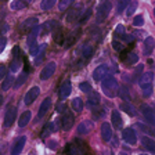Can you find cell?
<instances>
[{
  "label": "cell",
  "instance_id": "38",
  "mask_svg": "<svg viewBox=\"0 0 155 155\" xmlns=\"http://www.w3.org/2000/svg\"><path fill=\"white\" fill-rule=\"evenodd\" d=\"M119 97L122 98V100H125V101H129L130 100L129 89H127V87H125V86L120 87V89H119Z\"/></svg>",
  "mask_w": 155,
  "mask_h": 155
},
{
  "label": "cell",
  "instance_id": "46",
  "mask_svg": "<svg viewBox=\"0 0 155 155\" xmlns=\"http://www.w3.org/2000/svg\"><path fill=\"white\" fill-rule=\"evenodd\" d=\"M115 35H116V36H122V35H125V26H123L122 24H119V25L116 26V29H115Z\"/></svg>",
  "mask_w": 155,
  "mask_h": 155
},
{
  "label": "cell",
  "instance_id": "36",
  "mask_svg": "<svg viewBox=\"0 0 155 155\" xmlns=\"http://www.w3.org/2000/svg\"><path fill=\"white\" fill-rule=\"evenodd\" d=\"M91 54H93V47H91L90 45H84L83 48H82V55H83L84 60H89V58L91 57Z\"/></svg>",
  "mask_w": 155,
  "mask_h": 155
},
{
  "label": "cell",
  "instance_id": "44",
  "mask_svg": "<svg viewBox=\"0 0 155 155\" xmlns=\"http://www.w3.org/2000/svg\"><path fill=\"white\" fill-rule=\"evenodd\" d=\"M143 67L144 65H139V67L136 68V71H134V75H133V82H136L139 78H141V72H143Z\"/></svg>",
  "mask_w": 155,
  "mask_h": 155
},
{
  "label": "cell",
  "instance_id": "48",
  "mask_svg": "<svg viewBox=\"0 0 155 155\" xmlns=\"http://www.w3.org/2000/svg\"><path fill=\"white\" fill-rule=\"evenodd\" d=\"M112 47L115 48L116 51H122V50H123V46L120 45L118 40H114V42H112Z\"/></svg>",
  "mask_w": 155,
  "mask_h": 155
},
{
  "label": "cell",
  "instance_id": "11",
  "mask_svg": "<svg viewBox=\"0 0 155 155\" xmlns=\"http://www.w3.org/2000/svg\"><path fill=\"white\" fill-rule=\"evenodd\" d=\"M82 13H83V6H82V4H78L76 7H74V8H71L68 11L67 18H65L67 22H74V21H76V19L82 15Z\"/></svg>",
  "mask_w": 155,
  "mask_h": 155
},
{
  "label": "cell",
  "instance_id": "3",
  "mask_svg": "<svg viewBox=\"0 0 155 155\" xmlns=\"http://www.w3.org/2000/svg\"><path fill=\"white\" fill-rule=\"evenodd\" d=\"M65 152H67V155H87V145L86 143L76 140L68 145Z\"/></svg>",
  "mask_w": 155,
  "mask_h": 155
},
{
  "label": "cell",
  "instance_id": "10",
  "mask_svg": "<svg viewBox=\"0 0 155 155\" xmlns=\"http://www.w3.org/2000/svg\"><path fill=\"white\" fill-rule=\"evenodd\" d=\"M140 110H141V114H143V116H144V119L148 122V125L154 126L155 125V114H154V111H152L147 104H143V105L140 107Z\"/></svg>",
  "mask_w": 155,
  "mask_h": 155
},
{
  "label": "cell",
  "instance_id": "26",
  "mask_svg": "<svg viewBox=\"0 0 155 155\" xmlns=\"http://www.w3.org/2000/svg\"><path fill=\"white\" fill-rule=\"evenodd\" d=\"M141 143H143V145H144V147L148 150L150 152L155 154V141H154V140H151L150 137H147V136H143Z\"/></svg>",
  "mask_w": 155,
  "mask_h": 155
},
{
  "label": "cell",
  "instance_id": "35",
  "mask_svg": "<svg viewBox=\"0 0 155 155\" xmlns=\"http://www.w3.org/2000/svg\"><path fill=\"white\" fill-rule=\"evenodd\" d=\"M100 104V96L97 93H90L89 100H87V105H98Z\"/></svg>",
  "mask_w": 155,
  "mask_h": 155
},
{
  "label": "cell",
  "instance_id": "1",
  "mask_svg": "<svg viewBox=\"0 0 155 155\" xmlns=\"http://www.w3.org/2000/svg\"><path fill=\"white\" fill-rule=\"evenodd\" d=\"M101 89H103L104 94H105L107 97H115L116 93H118V90H119V86H118V82H116L115 78H105L103 81V83H101Z\"/></svg>",
  "mask_w": 155,
  "mask_h": 155
},
{
  "label": "cell",
  "instance_id": "7",
  "mask_svg": "<svg viewBox=\"0 0 155 155\" xmlns=\"http://www.w3.org/2000/svg\"><path fill=\"white\" fill-rule=\"evenodd\" d=\"M55 68H57V64H55L54 61H50L47 65H45V68H43L42 72H40V79H42V81L50 79V78L53 76V74L55 72Z\"/></svg>",
  "mask_w": 155,
  "mask_h": 155
},
{
  "label": "cell",
  "instance_id": "47",
  "mask_svg": "<svg viewBox=\"0 0 155 155\" xmlns=\"http://www.w3.org/2000/svg\"><path fill=\"white\" fill-rule=\"evenodd\" d=\"M6 45H7V39L4 38V36H2V38H0V53L4 51V48H6Z\"/></svg>",
  "mask_w": 155,
  "mask_h": 155
},
{
  "label": "cell",
  "instance_id": "28",
  "mask_svg": "<svg viewBox=\"0 0 155 155\" xmlns=\"http://www.w3.org/2000/svg\"><path fill=\"white\" fill-rule=\"evenodd\" d=\"M71 107H72V110L75 111V112H82L83 111V100L82 98H79V97H75L74 100H72L71 103Z\"/></svg>",
  "mask_w": 155,
  "mask_h": 155
},
{
  "label": "cell",
  "instance_id": "56",
  "mask_svg": "<svg viewBox=\"0 0 155 155\" xmlns=\"http://www.w3.org/2000/svg\"><path fill=\"white\" fill-rule=\"evenodd\" d=\"M139 155H145V154H139Z\"/></svg>",
  "mask_w": 155,
  "mask_h": 155
},
{
  "label": "cell",
  "instance_id": "30",
  "mask_svg": "<svg viewBox=\"0 0 155 155\" xmlns=\"http://www.w3.org/2000/svg\"><path fill=\"white\" fill-rule=\"evenodd\" d=\"M152 79H154V74L151 71L148 72H144L140 78V86L141 84H148V83H152Z\"/></svg>",
  "mask_w": 155,
  "mask_h": 155
},
{
  "label": "cell",
  "instance_id": "52",
  "mask_svg": "<svg viewBox=\"0 0 155 155\" xmlns=\"http://www.w3.org/2000/svg\"><path fill=\"white\" fill-rule=\"evenodd\" d=\"M58 112H62V111H67V107L65 105H62V104H58Z\"/></svg>",
  "mask_w": 155,
  "mask_h": 155
},
{
  "label": "cell",
  "instance_id": "19",
  "mask_svg": "<svg viewBox=\"0 0 155 155\" xmlns=\"http://www.w3.org/2000/svg\"><path fill=\"white\" fill-rule=\"evenodd\" d=\"M38 22H39V19L36 18V17H31V18L25 19L22 22V25H21V31L22 32H31L35 26H38Z\"/></svg>",
  "mask_w": 155,
  "mask_h": 155
},
{
  "label": "cell",
  "instance_id": "54",
  "mask_svg": "<svg viewBox=\"0 0 155 155\" xmlns=\"http://www.w3.org/2000/svg\"><path fill=\"white\" fill-rule=\"evenodd\" d=\"M119 155H126V154H125V152H120V154H119Z\"/></svg>",
  "mask_w": 155,
  "mask_h": 155
},
{
  "label": "cell",
  "instance_id": "14",
  "mask_svg": "<svg viewBox=\"0 0 155 155\" xmlns=\"http://www.w3.org/2000/svg\"><path fill=\"white\" fill-rule=\"evenodd\" d=\"M17 116V108L15 107H8L6 111V116H4V127H10L14 123Z\"/></svg>",
  "mask_w": 155,
  "mask_h": 155
},
{
  "label": "cell",
  "instance_id": "18",
  "mask_svg": "<svg viewBox=\"0 0 155 155\" xmlns=\"http://www.w3.org/2000/svg\"><path fill=\"white\" fill-rule=\"evenodd\" d=\"M71 91H72L71 81H69V79H67V81L62 82L61 87H60V98H61V100H65L67 97H69Z\"/></svg>",
  "mask_w": 155,
  "mask_h": 155
},
{
  "label": "cell",
  "instance_id": "2",
  "mask_svg": "<svg viewBox=\"0 0 155 155\" xmlns=\"http://www.w3.org/2000/svg\"><path fill=\"white\" fill-rule=\"evenodd\" d=\"M40 29H42V26H35L28 35L26 43H28V48L32 55H36V53H38V36L40 35Z\"/></svg>",
  "mask_w": 155,
  "mask_h": 155
},
{
  "label": "cell",
  "instance_id": "20",
  "mask_svg": "<svg viewBox=\"0 0 155 155\" xmlns=\"http://www.w3.org/2000/svg\"><path fill=\"white\" fill-rule=\"evenodd\" d=\"M101 137H103L104 141H110L112 139V129H111V125L110 123L104 122L101 125Z\"/></svg>",
  "mask_w": 155,
  "mask_h": 155
},
{
  "label": "cell",
  "instance_id": "4",
  "mask_svg": "<svg viewBox=\"0 0 155 155\" xmlns=\"http://www.w3.org/2000/svg\"><path fill=\"white\" fill-rule=\"evenodd\" d=\"M111 8H112L111 0H103V3L98 6V10H97V21H98V22H103L104 19L108 17Z\"/></svg>",
  "mask_w": 155,
  "mask_h": 155
},
{
  "label": "cell",
  "instance_id": "50",
  "mask_svg": "<svg viewBox=\"0 0 155 155\" xmlns=\"http://www.w3.org/2000/svg\"><path fill=\"white\" fill-rule=\"evenodd\" d=\"M6 78V67H0V79Z\"/></svg>",
  "mask_w": 155,
  "mask_h": 155
},
{
  "label": "cell",
  "instance_id": "12",
  "mask_svg": "<svg viewBox=\"0 0 155 155\" xmlns=\"http://www.w3.org/2000/svg\"><path fill=\"white\" fill-rule=\"evenodd\" d=\"M122 139L130 145L137 144V136H136L134 130H133L132 127H126V129L123 130L122 132Z\"/></svg>",
  "mask_w": 155,
  "mask_h": 155
},
{
  "label": "cell",
  "instance_id": "9",
  "mask_svg": "<svg viewBox=\"0 0 155 155\" xmlns=\"http://www.w3.org/2000/svg\"><path fill=\"white\" fill-rule=\"evenodd\" d=\"M61 123V120L60 119H55V120H51V122H48L47 125L43 127V130H42V139H45V137H47V136H50L51 133H54V132H57L58 130V125Z\"/></svg>",
  "mask_w": 155,
  "mask_h": 155
},
{
  "label": "cell",
  "instance_id": "39",
  "mask_svg": "<svg viewBox=\"0 0 155 155\" xmlns=\"http://www.w3.org/2000/svg\"><path fill=\"white\" fill-rule=\"evenodd\" d=\"M141 93L144 97H150L152 94V84L148 83V84H141Z\"/></svg>",
  "mask_w": 155,
  "mask_h": 155
},
{
  "label": "cell",
  "instance_id": "31",
  "mask_svg": "<svg viewBox=\"0 0 155 155\" xmlns=\"http://www.w3.org/2000/svg\"><path fill=\"white\" fill-rule=\"evenodd\" d=\"M46 43H43L40 47H39V50H38V53H36V58H35V64H40L42 62V58L45 57V53H46Z\"/></svg>",
  "mask_w": 155,
  "mask_h": 155
},
{
  "label": "cell",
  "instance_id": "33",
  "mask_svg": "<svg viewBox=\"0 0 155 155\" xmlns=\"http://www.w3.org/2000/svg\"><path fill=\"white\" fill-rule=\"evenodd\" d=\"M26 78H28V74H26V72L19 75V76L15 79V82H14V86H13L14 89H19V87L22 86V84L26 82Z\"/></svg>",
  "mask_w": 155,
  "mask_h": 155
},
{
  "label": "cell",
  "instance_id": "43",
  "mask_svg": "<svg viewBox=\"0 0 155 155\" xmlns=\"http://www.w3.org/2000/svg\"><path fill=\"white\" fill-rule=\"evenodd\" d=\"M133 25L134 26H143L144 25V17L143 15H136L133 18Z\"/></svg>",
  "mask_w": 155,
  "mask_h": 155
},
{
  "label": "cell",
  "instance_id": "22",
  "mask_svg": "<svg viewBox=\"0 0 155 155\" xmlns=\"http://www.w3.org/2000/svg\"><path fill=\"white\" fill-rule=\"evenodd\" d=\"M79 33H81V31H79V29H76V31H74V32H71V35H69V36H68V38L64 40V45H62V46H64L65 48L71 47V46L75 43V40H76V38H78V36H79Z\"/></svg>",
  "mask_w": 155,
  "mask_h": 155
},
{
  "label": "cell",
  "instance_id": "17",
  "mask_svg": "<svg viewBox=\"0 0 155 155\" xmlns=\"http://www.w3.org/2000/svg\"><path fill=\"white\" fill-rule=\"evenodd\" d=\"M21 55L22 54H19V48L14 47V57H13V61H11V67H10L11 72H17L19 69L21 64H22V58H21Z\"/></svg>",
  "mask_w": 155,
  "mask_h": 155
},
{
  "label": "cell",
  "instance_id": "5",
  "mask_svg": "<svg viewBox=\"0 0 155 155\" xmlns=\"http://www.w3.org/2000/svg\"><path fill=\"white\" fill-rule=\"evenodd\" d=\"M108 74H110V68H108V65L101 64V65H98V67L94 69V72H93V79H94L96 82L104 81L105 78H108Z\"/></svg>",
  "mask_w": 155,
  "mask_h": 155
},
{
  "label": "cell",
  "instance_id": "34",
  "mask_svg": "<svg viewBox=\"0 0 155 155\" xmlns=\"http://www.w3.org/2000/svg\"><path fill=\"white\" fill-rule=\"evenodd\" d=\"M89 130H90V125H89L87 120L81 122L78 125V133H79V134H86V133H89Z\"/></svg>",
  "mask_w": 155,
  "mask_h": 155
},
{
  "label": "cell",
  "instance_id": "42",
  "mask_svg": "<svg viewBox=\"0 0 155 155\" xmlns=\"http://www.w3.org/2000/svg\"><path fill=\"white\" fill-rule=\"evenodd\" d=\"M75 0H61V2H60V10H61V11H64V10H67L68 7L71 6L72 3H74Z\"/></svg>",
  "mask_w": 155,
  "mask_h": 155
},
{
  "label": "cell",
  "instance_id": "49",
  "mask_svg": "<svg viewBox=\"0 0 155 155\" xmlns=\"http://www.w3.org/2000/svg\"><path fill=\"white\" fill-rule=\"evenodd\" d=\"M90 14H91L90 8H89V10H86V11H84V15H83V17H82V18H81L82 24H84V22H86V19H87V18H89V17H90Z\"/></svg>",
  "mask_w": 155,
  "mask_h": 155
},
{
  "label": "cell",
  "instance_id": "37",
  "mask_svg": "<svg viewBox=\"0 0 155 155\" xmlns=\"http://www.w3.org/2000/svg\"><path fill=\"white\" fill-rule=\"evenodd\" d=\"M55 2H57V0H42V3H40V8H42L43 11H47V10L53 8V6L55 4Z\"/></svg>",
  "mask_w": 155,
  "mask_h": 155
},
{
  "label": "cell",
  "instance_id": "45",
  "mask_svg": "<svg viewBox=\"0 0 155 155\" xmlns=\"http://www.w3.org/2000/svg\"><path fill=\"white\" fill-rule=\"evenodd\" d=\"M136 8H137V2H133V3H130V6L127 7V11H126V15L130 17L136 11Z\"/></svg>",
  "mask_w": 155,
  "mask_h": 155
},
{
  "label": "cell",
  "instance_id": "15",
  "mask_svg": "<svg viewBox=\"0 0 155 155\" xmlns=\"http://www.w3.org/2000/svg\"><path fill=\"white\" fill-rule=\"evenodd\" d=\"M25 143H26V137L25 136H21L18 139L14 141L13 144V148H11V155H19L22 152L24 147H25Z\"/></svg>",
  "mask_w": 155,
  "mask_h": 155
},
{
  "label": "cell",
  "instance_id": "51",
  "mask_svg": "<svg viewBox=\"0 0 155 155\" xmlns=\"http://www.w3.org/2000/svg\"><path fill=\"white\" fill-rule=\"evenodd\" d=\"M48 144H50V145H48V147H50V148H51V150H55V148H57V147H58L57 141H50V143H48Z\"/></svg>",
  "mask_w": 155,
  "mask_h": 155
},
{
  "label": "cell",
  "instance_id": "8",
  "mask_svg": "<svg viewBox=\"0 0 155 155\" xmlns=\"http://www.w3.org/2000/svg\"><path fill=\"white\" fill-rule=\"evenodd\" d=\"M74 122H75V118H74V115H72L69 111H65V114L62 115V118H61V127H62V130H71L72 129V126H74Z\"/></svg>",
  "mask_w": 155,
  "mask_h": 155
},
{
  "label": "cell",
  "instance_id": "27",
  "mask_svg": "<svg viewBox=\"0 0 155 155\" xmlns=\"http://www.w3.org/2000/svg\"><path fill=\"white\" fill-rule=\"evenodd\" d=\"M31 116H32L31 111H25V112H22V115L19 116V120H18L19 127H25V126L29 123V120H31Z\"/></svg>",
  "mask_w": 155,
  "mask_h": 155
},
{
  "label": "cell",
  "instance_id": "55",
  "mask_svg": "<svg viewBox=\"0 0 155 155\" xmlns=\"http://www.w3.org/2000/svg\"><path fill=\"white\" fill-rule=\"evenodd\" d=\"M29 155H35V154H33V152H32V154H29Z\"/></svg>",
  "mask_w": 155,
  "mask_h": 155
},
{
  "label": "cell",
  "instance_id": "53",
  "mask_svg": "<svg viewBox=\"0 0 155 155\" xmlns=\"http://www.w3.org/2000/svg\"><path fill=\"white\" fill-rule=\"evenodd\" d=\"M2 104H3V96L0 94V105H2Z\"/></svg>",
  "mask_w": 155,
  "mask_h": 155
},
{
  "label": "cell",
  "instance_id": "29",
  "mask_svg": "<svg viewBox=\"0 0 155 155\" xmlns=\"http://www.w3.org/2000/svg\"><path fill=\"white\" fill-rule=\"evenodd\" d=\"M13 86H14V76H11V74H10L8 76L4 78L3 83H2V90L7 91V90H10Z\"/></svg>",
  "mask_w": 155,
  "mask_h": 155
},
{
  "label": "cell",
  "instance_id": "23",
  "mask_svg": "<svg viewBox=\"0 0 155 155\" xmlns=\"http://www.w3.org/2000/svg\"><path fill=\"white\" fill-rule=\"evenodd\" d=\"M120 110L125 111V112L127 114V115H130V116H136V115H137V111H136V108L129 103V101H125V103L120 104Z\"/></svg>",
  "mask_w": 155,
  "mask_h": 155
},
{
  "label": "cell",
  "instance_id": "32",
  "mask_svg": "<svg viewBox=\"0 0 155 155\" xmlns=\"http://www.w3.org/2000/svg\"><path fill=\"white\" fill-rule=\"evenodd\" d=\"M64 32H62L61 28H57V31H54V40L57 45H64Z\"/></svg>",
  "mask_w": 155,
  "mask_h": 155
},
{
  "label": "cell",
  "instance_id": "16",
  "mask_svg": "<svg viewBox=\"0 0 155 155\" xmlns=\"http://www.w3.org/2000/svg\"><path fill=\"white\" fill-rule=\"evenodd\" d=\"M50 107H51V98H50V97H46L45 100H43V103L40 104V107H39V112H38L36 120L45 118V115L48 112V110H50Z\"/></svg>",
  "mask_w": 155,
  "mask_h": 155
},
{
  "label": "cell",
  "instance_id": "13",
  "mask_svg": "<svg viewBox=\"0 0 155 155\" xmlns=\"http://www.w3.org/2000/svg\"><path fill=\"white\" fill-rule=\"evenodd\" d=\"M39 94H40V89H39L38 86L31 87V89L28 90V93L25 94V97H24V103H25L26 105H31V104L38 98Z\"/></svg>",
  "mask_w": 155,
  "mask_h": 155
},
{
  "label": "cell",
  "instance_id": "25",
  "mask_svg": "<svg viewBox=\"0 0 155 155\" xmlns=\"http://www.w3.org/2000/svg\"><path fill=\"white\" fill-rule=\"evenodd\" d=\"M111 122H112V126L115 129H120L122 127V118H120L119 112L118 111H114L112 115H111Z\"/></svg>",
  "mask_w": 155,
  "mask_h": 155
},
{
  "label": "cell",
  "instance_id": "24",
  "mask_svg": "<svg viewBox=\"0 0 155 155\" xmlns=\"http://www.w3.org/2000/svg\"><path fill=\"white\" fill-rule=\"evenodd\" d=\"M31 3V0H13L11 2V10H22V8H25L28 4Z\"/></svg>",
  "mask_w": 155,
  "mask_h": 155
},
{
  "label": "cell",
  "instance_id": "40",
  "mask_svg": "<svg viewBox=\"0 0 155 155\" xmlns=\"http://www.w3.org/2000/svg\"><path fill=\"white\" fill-rule=\"evenodd\" d=\"M130 3V0H119V3H118V7H116V14H120L123 10L126 8V6Z\"/></svg>",
  "mask_w": 155,
  "mask_h": 155
},
{
  "label": "cell",
  "instance_id": "21",
  "mask_svg": "<svg viewBox=\"0 0 155 155\" xmlns=\"http://www.w3.org/2000/svg\"><path fill=\"white\" fill-rule=\"evenodd\" d=\"M154 38H151V36H148V38L144 39V47H143V51H144L145 55H150L152 53V50H154Z\"/></svg>",
  "mask_w": 155,
  "mask_h": 155
},
{
  "label": "cell",
  "instance_id": "41",
  "mask_svg": "<svg viewBox=\"0 0 155 155\" xmlns=\"http://www.w3.org/2000/svg\"><path fill=\"white\" fill-rule=\"evenodd\" d=\"M79 89H81L83 93H87V94L91 93V84L87 83V82H82V83L79 84Z\"/></svg>",
  "mask_w": 155,
  "mask_h": 155
},
{
  "label": "cell",
  "instance_id": "6",
  "mask_svg": "<svg viewBox=\"0 0 155 155\" xmlns=\"http://www.w3.org/2000/svg\"><path fill=\"white\" fill-rule=\"evenodd\" d=\"M120 60L126 65H133L139 61V55L136 53L130 51V50H123V51H120Z\"/></svg>",
  "mask_w": 155,
  "mask_h": 155
},
{
  "label": "cell",
  "instance_id": "57",
  "mask_svg": "<svg viewBox=\"0 0 155 155\" xmlns=\"http://www.w3.org/2000/svg\"><path fill=\"white\" fill-rule=\"evenodd\" d=\"M154 14H155V8H154Z\"/></svg>",
  "mask_w": 155,
  "mask_h": 155
}]
</instances>
